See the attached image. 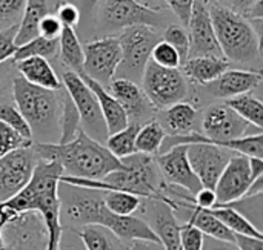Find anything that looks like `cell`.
<instances>
[{
	"label": "cell",
	"instance_id": "1",
	"mask_svg": "<svg viewBox=\"0 0 263 250\" xmlns=\"http://www.w3.org/2000/svg\"><path fill=\"white\" fill-rule=\"evenodd\" d=\"M63 171L59 163L51 160H40L34 166L32 175L26 186L12 198L0 203L6 209L14 212H37L45 224L48 241L45 250H57L62 238L60 223V201H59V183Z\"/></svg>",
	"mask_w": 263,
	"mask_h": 250
},
{
	"label": "cell",
	"instance_id": "2",
	"mask_svg": "<svg viewBox=\"0 0 263 250\" xmlns=\"http://www.w3.org/2000/svg\"><path fill=\"white\" fill-rule=\"evenodd\" d=\"M32 151L40 160H51L60 164L63 175L74 178L102 180L114 171L123 169L103 143L91 138L83 129L68 143H32Z\"/></svg>",
	"mask_w": 263,
	"mask_h": 250
},
{
	"label": "cell",
	"instance_id": "3",
	"mask_svg": "<svg viewBox=\"0 0 263 250\" xmlns=\"http://www.w3.org/2000/svg\"><path fill=\"white\" fill-rule=\"evenodd\" d=\"M208 9L223 58L230 63L248 66L251 71H260L262 41L256 26L243 15L219 3L208 5Z\"/></svg>",
	"mask_w": 263,
	"mask_h": 250
},
{
	"label": "cell",
	"instance_id": "4",
	"mask_svg": "<svg viewBox=\"0 0 263 250\" xmlns=\"http://www.w3.org/2000/svg\"><path fill=\"white\" fill-rule=\"evenodd\" d=\"M34 86L17 77L12 80V97L15 108L26 120L35 143H57L60 137L62 95Z\"/></svg>",
	"mask_w": 263,
	"mask_h": 250
},
{
	"label": "cell",
	"instance_id": "5",
	"mask_svg": "<svg viewBox=\"0 0 263 250\" xmlns=\"http://www.w3.org/2000/svg\"><path fill=\"white\" fill-rule=\"evenodd\" d=\"M60 223L69 231L86 224H99L105 209L103 191L59 183Z\"/></svg>",
	"mask_w": 263,
	"mask_h": 250
},
{
	"label": "cell",
	"instance_id": "6",
	"mask_svg": "<svg viewBox=\"0 0 263 250\" xmlns=\"http://www.w3.org/2000/svg\"><path fill=\"white\" fill-rule=\"evenodd\" d=\"M117 40L122 49V60L116 74H120V78L137 83V80H142L154 45L159 41L157 28L149 25L128 26L120 31Z\"/></svg>",
	"mask_w": 263,
	"mask_h": 250
},
{
	"label": "cell",
	"instance_id": "7",
	"mask_svg": "<svg viewBox=\"0 0 263 250\" xmlns=\"http://www.w3.org/2000/svg\"><path fill=\"white\" fill-rule=\"evenodd\" d=\"M142 91L156 111L185 101L190 95V83L180 69H168L148 61L142 75Z\"/></svg>",
	"mask_w": 263,
	"mask_h": 250
},
{
	"label": "cell",
	"instance_id": "8",
	"mask_svg": "<svg viewBox=\"0 0 263 250\" xmlns=\"http://www.w3.org/2000/svg\"><path fill=\"white\" fill-rule=\"evenodd\" d=\"M62 86L79 112L82 129L96 141L103 143L108 137V131L92 91L88 88L83 78L72 71L63 72Z\"/></svg>",
	"mask_w": 263,
	"mask_h": 250
},
{
	"label": "cell",
	"instance_id": "9",
	"mask_svg": "<svg viewBox=\"0 0 263 250\" xmlns=\"http://www.w3.org/2000/svg\"><path fill=\"white\" fill-rule=\"evenodd\" d=\"M3 250H45L48 234L37 212H15L2 227Z\"/></svg>",
	"mask_w": 263,
	"mask_h": 250
},
{
	"label": "cell",
	"instance_id": "10",
	"mask_svg": "<svg viewBox=\"0 0 263 250\" xmlns=\"http://www.w3.org/2000/svg\"><path fill=\"white\" fill-rule=\"evenodd\" d=\"M83 46V72L89 78L106 85L114 80L122 60V49L117 37L108 35L88 41Z\"/></svg>",
	"mask_w": 263,
	"mask_h": 250
},
{
	"label": "cell",
	"instance_id": "11",
	"mask_svg": "<svg viewBox=\"0 0 263 250\" xmlns=\"http://www.w3.org/2000/svg\"><path fill=\"white\" fill-rule=\"evenodd\" d=\"M35 163L32 146L15 149L0 158V203L12 198L26 186Z\"/></svg>",
	"mask_w": 263,
	"mask_h": 250
},
{
	"label": "cell",
	"instance_id": "12",
	"mask_svg": "<svg viewBox=\"0 0 263 250\" xmlns=\"http://www.w3.org/2000/svg\"><path fill=\"white\" fill-rule=\"evenodd\" d=\"M186 155L202 187L214 189L234 152L211 143H193L186 144Z\"/></svg>",
	"mask_w": 263,
	"mask_h": 250
},
{
	"label": "cell",
	"instance_id": "13",
	"mask_svg": "<svg viewBox=\"0 0 263 250\" xmlns=\"http://www.w3.org/2000/svg\"><path fill=\"white\" fill-rule=\"evenodd\" d=\"M165 20L162 12L151 11L136 0H105L100 9V23L108 29H125L134 25L157 26Z\"/></svg>",
	"mask_w": 263,
	"mask_h": 250
},
{
	"label": "cell",
	"instance_id": "14",
	"mask_svg": "<svg viewBox=\"0 0 263 250\" xmlns=\"http://www.w3.org/2000/svg\"><path fill=\"white\" fill-rule=\"evenodd\" d=\"M140 217L156 234L165 250H180V223L173 207L157 198H145Z\"/></svg>",
	"mask_w": 263,
	"mask_h": 250
},
{
	"label": "cell",
	"instance_id": "15",
	"mask_svg": "<svg viewBox=\"0 0 263 250\" xmlns=\"http://www.w3.org/2000/svg\"><path fill=\"white\" fill-rule=\"evenodd\" d=\"M156 163L166 184L182 187L191 195H196L202 189V184L188 161L186 144L174 146L156 155Z\"/></svg>",
	"mask_w": 263,
	"mask_h": 250
},
{
	"label": "cell",
	"instance_id": "16",
	"mask_svg": "<svg viewBox=\"0 0 263 250\" xmlns=\"http://www.w3.org/2000/svg\"><path fill=\"white\" fill-rule=\"evenodd\" d=\"M188 29H190V57H199V55H211V57H222L220 46L216 38L214 26L211 22L208 5L203 0H194L191 15L188 20Z\"/></svg>",
	"mask_w": 263,
	"mask_h": 250
},
{
	"label": "cell",
	"instance_id": "17",
	"mask_svg": "<svg viewBox=\"0 0 263 250\" xmlns=\"http://www.w3.org/2000/svg\"><path fill=\"white\" fill-rule=\"evenodd\" d=\"M251 171H250V158L240 154H234L223 172L220 174L214 192L217 198V204H227L234 200L242 198L253 184Z\"/></svg>",
	"mask_w": 263,
	"mask_h": 250
},
{
	"label": "cell",
	"instance_id": "18",
	"mask_svg": "<svg viewBox=\"0 0 263 250\" xmlns=\"http://www.w3.org/2000/svg\"><path fill=\"white\" fill-rule=\"evenodd\" d=\"M108 92L119 101L123 108L129 123H142L148 120L156 111L153 105L148 101L142 88L128 78H116L108 83ZM149 121V120H148Z\"/></svg>",
	"mask_w": 263,
	"mask_h": 250
},
{
	"label": "cell",
	"instance_id": "19",
	"mask_svg": "<svg viewBox=\"0 0 263 250\" xmlns=\"http://www.w3.org/2000/svg\"><path fill=\"white\" fill-rule=\"evenodd\" d=\"M263 77L260 71L251 69H227L214 81L205 85L210 95L216 98H233L242 94H248L262 83Z\"/></svg>",
	"mask_w": 263,
	"mask_h": 250
},
{
	"label": "cell",
	"instance_id": "20",
	"mask_svg": "<svg viewBox=\"0 0 263 250\" xmlns=\"http://www.w3.org/2000/svg\"><path fill=\"white\" fill-rule=\"evenodd\" d=\"M80 77L83 78V81L88 85V88L92 91V94L96 95V100L99 103L100 112L103 115L105 124H106V131L108 135L116 134L119 131H122L123 128L128 126V117L123 111V108L119 105V101L106 91V88L103 85H100L99 81L89 78L85 74H80Z\"/></svg>",
	"mask_w": 263,
	"mask_h": 250
},
{
	"label": "cell",
	"instance_id": "21",
	"mask_svg": "<svg viewBox=\"0 0 263 250\" xmlns=\"http://www.w3.org/2000/svg\"><path fill=\"white\" fill-rule=\"evenodd\" d=\"M20 77L26 80L28 83L49 89V91H62V81L59 75L55 74L54 68L49 65V61L43 57H28L18 61H14Z\"/></svg>",
	"mask_w": 263,
	"mask_h": 250
},
{
	"label": "cell",
	"instance_id": "22",
	"mask_svg": "<svg viewBox=\"0 0 263 250\" xmlns=\"http://www.w3.org/2000/svg\"><path fill=\"white\" fill-rule=\"evenodd\" d=\"M230 61L222 57H211V55H199L190 57L182 65V74L186 80L196 85H208L214 81L220 74L230 69Z\"/></svg>",
	"mask_w": 263,
	"mask_h": 250
},
{
	"label": "cell",
	"instance_id": "23",
	"mask_svg": "<svg viewBox=\"0 0 263 250\" xmlns=\"http://www.w3.org/2000/svg\"><path fill=\"white\" fill-rule=\"evenodd\" d=\"M55 6H57L55 0H26L22 18L18 22L17 35H15L17 46H20L39 35L37 29H39L40 20L46 14L54 12Z\"/></svg>",
	"mask_w": 263,
	"mask_h": 250
},
{
	"label": "cell",
	"instance_id": "24",
	"mask_svg": "<svg viewBox=\"0 0 263 250\" xmlns=\"http://www.w3.org/2000/svg\"><path fill=\"white\" fill-rule=\"evenodd\" d=\"M196 118L197 109L194 108V105L188 101H179L163 109V123H159L163 126L166 135H188L193 131H196Z\"/></svg>",
	"mask_w": 263,
	"mask_h": 250
},
{
	"label": "cell",
	"instance_id": "25",
	"mask_svg": "<svg viewBox=\"0 0 263 250\" xmlns=\"http://www.w3.org/2000/svg\"><path fill=\"white\" fill-rule=\"evenodd\" d=\"M72 232L80 238L85 250H128V244L100 224H86Z\"/></svg>",
	"mask_w": 263,
	"mask_h": 250
},
{
	"label": "cell",
	"instance_id": "26",
	"mask_svg": "<svg viewBox=\"0 0 263 250\" xmlns=\"http://www.w3.org/2000/svg\"><path fill=\"white\" fill-rule=\"evenodd\" d=\"M57 54H59L62 65H65L68 68V71H72L79 75L83 72V46H82L74 28L63 26V29L59 35V52Z\"/></svg>",
	"mask_w": 263,
	"mask_h": 250
},
{
	"label": "cell",
	"instance_id": "27",
	"mask_svg": "<svg viewBox=\"0 0 263 250\" xmlns=\"http://www.w3.org/2000/svg\"><path fill=\"white\" fill-rule=\"evenodd\" d=\"M166 137L163 126L159 120H149L140 126L137 137H136V152L146 154V155H159L162 143Z\"/></svg>",
	"mask_w": 263,
	"mask_h": 250
},
{
	"label": "cell",
	"instance_id": "28",
	"mask_svg": "<svg viewBox=\"0 0 263 250\" xmlns=\"http://www.w3.org/2000/svg\"><path fill=\"white\" fill-rule=\"evenodd\" d=\"M225 105H228L240 118H243L251 126L259 129L263 128V103L257 97L251 94H242L225 100Z\"/></svg>",
	"mask_w": 263,
	"mask_h": 250
},
{
	"label": "cell",
	"instance_id": "29",
	"mask_svg": "<svg viewBox=\"0 0 263 250\" xmlns=\"http://www.w3.org/2000/svg\"><path fill=\"white\" fill-rule=\"evenodd\" d=\"M140 126L142 124L139 123H128V126L123 128L122 131L108 135L105 140L106 149L119 160L136 154V137Z\"/></svg>",
	"mask_w": 263,
	"mask_h": 250
},
{
	"label": "cell",
	"instance_id": "30",
	"mask_svg": "<svg viewBox=\"0 0 263 250\" xmlns=\"http://www.w3.org/2000/svg\"><path fill=\"white\" fill-rule=\"evenodd\" d=\"M213 215L234 235H247L253 238H263V234L257 231L248 220H245L240 214L227 206H216L211 209Z\"/></svg>",
	"mask_w": 263,
	"mask_h": 250
},
{
	"label": "cell",
	"instance_id": "31",
	"mask_svg": "<svg viewBox=\"0 0 263 250\" xmlns=\"http://www.w3.org/2000/svg\"><path fill=\"white\" fill-rule=\"evenodd\" d=\"M217 206H227L240 214L245 220H248L257 231L262 232L263 226V192L254 195H245L239 200H234L227 204H217ZM216 207V206H214Z\"/></svg>",
	"mask_w": 263,
	"mask_h": 250
},
{
	"label": "cell",
	"instance_id": "32",
	"mask_svg": "<svg viewBox=\"0 0 263 250\" xmlns=\"http://www.w3.org/2000/svg\"><path fill=\"white\" fill-rule=\"evenodd\" d=\"M145 198H140L134 194H128V192H120V191H106L103 192V203L105 207L114 214V215H134Z\"/></svg>",
	"mask_w": 263,
	"mask_h": 250
},
{
	"label": "cell",
	"instance_id": "33",
	"mask_svg": "<svg viewBox=\"0 0 263 250\" xmlns=\"http://www.w3.org/2000/svg\"><path fill=\"white\" fill-rule=\"evenodd\" d=\"M57 52H59V38H45L42 35H37L32 40L17 46L11 60L18 61L28 57L48 58V57L57 55Z\"/></svg>",
	"mask_w": 263,
	"mask_h": 250
},
{
	"label": "cell",
	"instance_id": "34",
	"mask_svg": "<svg viewBox=\"0 0 263 250\" xmlns=\"http://www.w3.org/2000/svg\"><path fill=\"white\" fill-rule=\"evenodd\" d=\"M82 129L80 126V117L79 112L76 109V106L72 105L71 98L68 97V94L65 92L62 95V117H60V137L57 143H68L71 141L77 132Z\"/></svg>",
	"mask_w": 263,
	"mask_h": 250
},
{
	"label": "cell",
	"instance_id": "35",
	"mask_svg": "<svg viewBox=\"0 0 263 250\" xmlns=\"http://www.w3.org/2000/svg\"><path fill=\"white\" fill-rule=\"evenodd\" d=\"M0 121H3L6 126H9L12 131H15L20 137L34 141L31 129L23 118V115L18 112V109L12 105H0Z\"/></svg>",
	"mask_w": 263,
	"mask_h": 250
},
{
	"label": "cell",
	"instance_id": "36",
	"mask_svg": "<svg viewBox=\"0 0 263 250\" xmlns=\"http://www.w3.org/2000/svg\"><path fill=\"white\" fill-rule=\"evenodd\" d=\"M163 40L166 43H170L179 54L182 65L188 60V54H190V37L188 32L180 26V25H168L165 32H163Z\"/></svg>",
	"mask_w": 263,
	"mask_h": 250
},
{
	"label": "cell",
	"instance_id": "37",
	"mask_svg": "<svg viewBox=\"0 0 263 250\" xmlns=\"http://www.w3.org/2000/svg\"><path fill=\"white\" fill-rule=\"evenodd\" d=\"M149 60L154 61L156 65H159L162 68H168V69H179L182 66L177 51L165 40H159L154 45Z\"/></svg>",
	"mask_w": 263,
	"mask_h": 250
},
{
	"label": "cell",
	"instance_id": "38",
	"mask_svg": "<svg viewBox=\"0 0 263 250\" xmlns=\"http://www.w3.org/2000/svg\"><path fill=\"white\" fill-rule=\"evenodd\" d=\"M34 141H29L23 137H20L15 131H12L9 126H6L3 121H0V158L15 149L20 148H29Z\"/></svg>",
	"mask_w": 263,
	"mask_h": 250
},
{
	"label": "cell",
	"instance_id": "39",
	"mask_svg": "<svg viewBox=\"0 0 263 250\" xmlns=\"http://www.w3.org/2000/svg\"><path fill=\"white\" fill-rule=\"evenodd\" d=\"M26 0H0V29L18 25Z\"/></svg>",
	"mask_w": 263,
	"mask_h": 250
},
{
	"label": "cell",
	"instance_id": "40",
	"mask_svg": "<svg viewBox=\"0 0 263 250\" xmlns=\"http://www.w3.org/2000/svg\"><path fill=\"white\" fill-rule=\"evenodd\" d=\"M205 235L190 223L180 224V250H202Z\"/></svg>",
	"mask_w": 263,
	"mask_h": 250
},
{
	"label": "cell",
	"instance_id": "41",
	"mask_svg": "<svg viewBox=\"0 0 263 250\" xmlns=\"http://www.w3.org/2000/svg\"><path fill=\"white\" fill-rule=\"evenodd\" d=\"M54 14L62 23V26H68V28H74L80 22V17H82L74 2H59L54 9Z\"/></svg>",
	"mask_w": 263,
	"mask_h": 250
},
{
	"label": "cell",
	"instance_id": "42",
	"mask_svg": "<svg viewBox=\"0 0 263 250\" xmlns=\"http://www.w3.org/2000/svg\"><path fill=\"white\" fill-rule=\"evenodd\" d=\"M17 29H18V25H14L0 31V65L12 58L17 49V43H15Z\"/></svg>",
	"mask_w": 263,
	"mask_h": 250
},
{
	"label": "cell",
	"instance_id": "43",
	"mask_svg": "<svg viewBox=\"0 0 263 250\" xmlns=\"http://www.w3.org/2000/svg\"><path fill=\"white\" fill-rule=\"evenodd\" d=\"M62 29H63V26L59 22V18L55 17V14L49 12L40 20L37 31H39V35H42L45 38H59Z\"/></svg>",
	"mask_w": 263,
	"mask_h": 250
},
{
	"label": "cell",
	"instance_id": "44",
	"mask_svg": "<svg viewBox=\"0 0 263 250\" xmlns=\"http://www.w3.org/2000/svg\"><path fill=\"white\" fill-rule=\"evenodd\" d=\"M163 3L177 15V18L183 25H188L194 0H163Z\"/></svg>",
	"mask_w": 263,
	"mask_h": 250
},
{
	"label": "cell",
	"instance_id": "45",
	"mask_svg": "<svg viewBox=\"0 0 263 250\" xmlns=\"http://www.w3.org/2000/svg\"><path fill=\"white\" fill-rule=\"evenodd\" d=\"M191 203L197 207H202V209H213L217 203V198H216V192L214 189H206V187H202L196 195H193V200Z\"/></svg>",
	"mask_w": 263,
	"mask_h": 250
},
{
	"label": "cell",
	"instance_id": "46",
	"mask_svg": "<svg viewBox=\"0 0 263 250\" xmlns=\"http://www.w3.org/2000/svg\"><path fill=\"white\" fill-rule=\"evenodd\" d=\"M257 0H217L216 3H219L220 6L234 11L240 15H245L248 12V9L256 3Z\"/></svg>",
	"mask_w": 263,
	"mask_h": 250
},
{
	"label": "cell",
	"instance_id": "47",
	"mask_svg": "<svg viewBox=\"0 0 263 250\" xmlns=\"http://www.w3.org/2000/svg\"><path fill=\"white\" fill-rule=\"evenodd\" d=\"M234 244L239 250H263V238L234 235Z\"/></svg>",
	"mask_w": 263,
	"mask_h": 250
},
{
	"label": "cell",
	"instance_id": "48",
	"mask_svg": "<svg viewBox=\"0 0 263 250\" xmlns=\"http://www.w3.org/2000/svg\"><path fill=\"white\" fill-rule=\"evenodd\" d=\"M202 250H239L237 246L231 241H223V240H217V238H211V237H205L203 238V246Z\"/></svg>",
	"mask_w": 263,
	"mask_h": 250
},
{
	"label": "cell",
	"instance_id": "49",
	"mask_svg": "<svg viewBox=\"0 0 263 250\" xmlns=\"http://www.w3.org/2000/svg\"><path fill=\"white\" fill-rule=\"evenodd\" d=\"M128 250H165L160 243H153V241H143V240H136L128 244Z\"/></svg>",
	"mask_w": 263,
	"mask_h": 250
},
{
	"label": "cell",
	"instance_id": "50",
	"mask_svg": "<svg viewBox=\"0 0 263 250\" xmlns=\"http://www.w3.org/2000/svg\"><path fill=\"white\" fill-rule=\"evenodd\" d=\"M250 171H251V178L256 181L257 178L263 177V160L262 158H250Z\"/></svg>",
	"mask_w": 263,
	"mask_h": 250
},
{
	"label": "cell",
	"instance_id": "51",
	"mask_svg": "<svg viewBox=\"0 0 263 250\" xmlns=\"http://www.w3.org/2000/svg\"><path fill=\"white\" fill-rule=\"evenodd\" d=\"M139 5L151 9V11H156V12H163L166 5L163 3V0H136Z\"/></svg>",
	"mask_w": 263,
	"mask_h": 250
},
{
	"label": "cell",
	"instance_id": "52",
	"mask_svg": "<svg viewBox=\"0 0 263 250\" xmlns=\"http://www.w3.org/2000/svg\"><path fill=\"white\" fill-rule=\"evenodd\" d=\"M99 2H100V0H76V5H77L80 14H82V12L89 14V12L99 5Z\"/></svg>",
	"mask_w": 263,
	"mask_h": 250
},
{
	"label": "cell",
	"instance_id": "53",
	"mask_svg": "<svg viewBox=\"0 0 263 250\" xmlns=\"http://www.w3.org/2000/svg\"><path fill=\"white\" fill-rule=\"evenodd\" d=\"M57 250H82V249L76 247L74 244H66V246H65V244H63V243L60 241V243H59V249H57Z\"/></svg>",
	"mask_w": 263,
	"mask_h": 250
},
{
	"label": "cell",
	"instance_id": "54",
	"mask_svg": "<svg viewBox=\"0 0 263 250\" xmlns=\"http://www.w3.org/2000/svg\"><path fill=\"white\" fill-rule=\"evenodd\" d=\"M203 2H205L206 5H213V3H216L217 0H203Z\"/></svg>",
	"mask_w": 263,
	"mask_h": 250
},
{
	"label": "cell",
	"instance_id": "55",
	"mask_svg": "<svg viewBox=\"0 0 263 250\" xmlns=\"http://www.w3.org/2000/svg\"><path fill=\"white\" fill-rule=\"evenodd\" d=\"M55 2L59 3V2H72V0H55Z\"/></svg>",
	"mask_w": 263,
	"mask_h": 250
}]
</instances>
